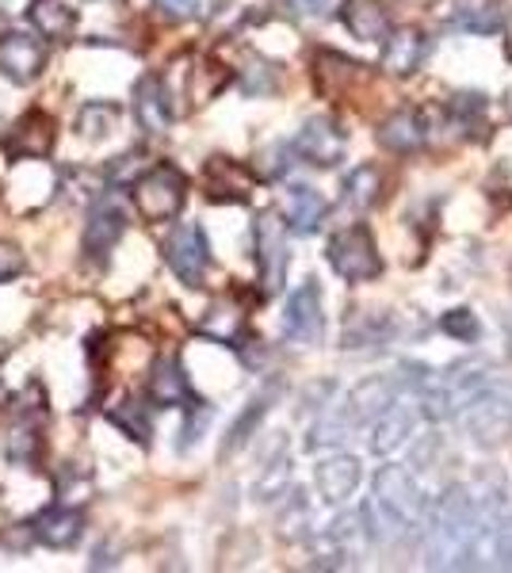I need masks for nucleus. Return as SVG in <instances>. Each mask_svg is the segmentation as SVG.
Listing matches in <instances>:
<instances>
[{"mask_svg":"<svg viewBox=\"0 0 512 573\" xmlns=\"http://www.w3.org/2000/svg\"><path fill=\"white\" fill-rule=\"evenodd\" d=\"M390 337V318H352L344 326V349H364Z\"/></svg>","mask_w":512,"mask_h":573,"instance_id":"7c9ffc66","label":"nucleus"},{"mask_svg":"<svg viewBox=\"0 0 512 573\" xmlns=\"http://www.w3.org/2000/svg\"><path fill=\"white\" fill-rule=\"evenodd\" d=\"M276 85H280V77H276V70L272 65H260L256 62L253 70H248V77H245V93L248 96H268V93H276Z\"/></svg>","mask_w":512,"mask_h":573,"instance_id":"e433bc0d","label":"nucleus"},{"mask_svg":"<svg viewBox=\"0 0 512 573\" xmlns=\"http://www.w3.org/2000/svg\"><path fill=\"white\" fill-rule=\"evenodd\" d=\"M295 16H306V20H314V16H326L329 12V0H283Z\"/></svg>","mask_w":512,"mask_h":573,"instance_id":"ea45409f","label":"nucleus"},{"mask_svg":"<svg viewBox=\"0 0 512 573\" xmlns=\"http://www.w3.org/2000/svg\"><path fill=\"white\" fill-rule=\"evenodd\" d=\"M420 413V405H417ZM417 413L410 405L394 402L379 420L371 425V451L375 455H394L398 448H405V440L413 436V425H417Z\"/></svg>","mask_w":512,"mask_h":573,"instance_id":"a878e982","label":"nucleus"},{"mask_svg":"<svg viewBox=\"0 0 512 573\" xmlns=\"http://www.w3.org/2000/svg\"><path fill=\"white\" fill-rule=\"evenodd\" d=\"M504 111H509V115H512V88H509V93H504Z\"/></svg>","mask_w":512,"mask_h":573,"instance_id":"a19ab883","label":"nucleus"},{"mask_svg":"<svg viewBox=\"0 0 512 573\" xmlns=\"http://www.w3.org/2000/svg\"><path fill=\"white\" fill-rule=\"evenodd\" d=\"M463 425H466V432H471V440L481 443V448L501 443L504 436L512 432V390L489 382V387L466 405Z\"/></svg>","mask_w":512,"mask_h":573,"instance_id":"0eeeda50","label":"nucleus"},{"mask_svg":"<svg viewBox=\"0 0 512 573\" xmlns=\"http://www.w3.org/2000/svg\"><path fill=\"white\" fill-rule=\"evenodd\" d=\"M32 532L42 547L70 550V547H77L81 535H85V516H81L73 504H58V509H47L32 520Z\"/></svg>","mask_w":512,"mask_h":573,"instance_id":"aec40b11","label":"nucleus"},{"mask_svg":"<svg viewBox=\"0 0 512 573\" xmlns=\"http://www.w3.org/2000/svg\"><path fill=\"white\" fill-rule=\"evenodd\" d=\"M394 402H398V382L387 379V375H375V379H364L349 394V402H344V417H349L356 428L375 425V420H379Z\"/></svg>","mask_w":512,"mask_h":573,"instance_id":"f3484780","label":"nucleus"},{"mask_svg":"<svg viewBox=\"0 0 512 573\" xmlns=\"http://www.w3.org/2000/svg\"><path fill=\"white\" fill-rule=\"evenodd\" d=\"M440 329L451 337V341H459V344L478 341V333H481L478 314L466 310V306H459V310H448V314H443V318H440Z\"/></svg>","mask_w":512,"mask_h":573,"instance_id":"473e14b6","label":"nucleus"},{"mask_svg":"<svg viewBox=\"0 0 512 573\" xmlns=\"http://www.w3.org/2000/svg\"><path fill=\"white\" fill-rule=\"evenodd\" d=\"M497 565L512 570V516H501L497 524Z\"/></svg>","mask_w":512,"mask_h":573,"instance_id":"58836bf2","label":"nucleus"},{"mask_svg":"<svg viewBox=\"0 0 512 573\" xmlns=\"http://www.w3.org/2000/svg\"><path fill=\"white\" fill-rule=\"evenodd\" d=\"M210 417H215V413H210V405H207V402L187 405V420H184V428H180V436H184V440H180V451H187V448H192V443H199V440H203V432H207Z\"/></svg>","mask_w":512,"mask_h":573,"instance_id":"f704fd0d","label":"nucleus"},{"mask_svg":"<svg viewBox=\"0 0 512 573\" xmlns=\"http://www.w3.org/2000/svg\"><path fill=\"white\" fill-rule=\"evenodd\" d=\"M253 184L256 176L233 157H210L203 169V187H207V199L215 203H248Z\"/></svg>","mask_w":512,"mask_h":573,"instance_id":"4468645a","label":"nucleus"},{"mask_svg":"<svg viewBox=\"0 0 512 573\" xmlns=\"http://www.w3.org/2000/svg\"><path fill=\"white\" fill-rule=\"evenodd\" d=\"M164 264L172 268V276L180 279L184 286H199L207 279L210 268V245H207V233H203L199 222H176L169 230L161 245Z\"/></svg>","mask_w":512,"mask_h":573,"instance_id":"423d86ee","label":"nucleus"},{"mask_svg":"<svg viewBox=\"0 0 512 573\" xmlns=\"http://www.w3.org/2000/svg\"><path fill=\"white\" fill-rule=\"evenodd\" d=\"M134 210H138L146 222H169V218L180 215L187 199V176L176 169V164H154L146 169L131 187Z\"/></svg>","mask_w":512,"mask_h":573,"instance_id":"20e7f679","label":"nucleus"},{"mask_svg":"<svg viewBox=\"0 0 512 573\" xmlns=\"http://www.w3.org/2000/svg\"><path fill=\"white\" fill-rule=\"evenodd\" d=\"M288 230L291 225L283 222L276 210H265V215L253 222V253H256V271H260V286L265 295H276L283 283H288Z\"/></svg>","mask_w":512,"mask_h":573,"instance_id":"39448f33","label":"nucleus"},{"mask_svg":"<svg viewBox=\"0 0 512 573\" xmlns=\"http://www.w3.org/2000/svg\"><path fill=\"white\" fill-rule=\"evenodd\" d=\"M314 77H318V88L329 96H349L352 88L364 85L371 73H367L364 62L349 54H337V50H318L314 54Z\"/></svg>","mask_w":512,"mask_h":573,"instance_id":"6ab92c4d","label":"nucleus"},{"mask_svg":"<svg viewBox=\"0 0 512 573\" xmlns=\"http://www.w3.org/2000/svg\"><path fill=\"white\" fill-rule=\"evenodd\" d=\"M291 146H295V154L303 157L306 164H314V169H337V164L344 161V154H349V138H344V131L326 115L306 119L303 131L295 134Z\"/></svg>","mask_w":512,"mask_h":573,"instance_id":"1a4fd4ad","label":"nucleus"},{"mask_svg":"<svg viewBox=\"0 0 512 573\" xmlns=\"http://www.w3.org/2000/svg\"><path fill=\"white\" fill-rule=\"evenodd\" d=\"M134 123L146 134H161L169 126L172 111H169V93H164V81L157 73H146V77L134 85Z\"/></svg>","mask_w":512,"mask_h":573,"instance_id":"4be33fe9","label":"nucleus"},{"mask_svg":"<svg viewBox=\"0 0 512 573\" xmlns=\"http://www.w3.org/2000/svg\"><path fill=\"white\" fill-rule=\"evenodd\" d=\"M375 142L394 157H410V154H417V149H425V142H428L425 111H417V108L390 111L379 123V131H375Z\"/></svg>","mask_w":512,"mask_h":573,"instance_id":"9b49d317","label":"nucleus"},{"mask_svg":"<svg viewBox=\"0 0 512 573\" xmlns=\"http://www.w3.org/2000/svg\"><path fill=\"white\" fill-rule=\"evenodd\" d=\"M443 27L451 32H466V35H501L509 27L501 4L493 0H448L443 4Z\"/></svg>","mask_w":512,"mask_h":573,"instance_id":"ddd939ff","label":"nucleus"},{"mask_svg":"<svg viewBox=\"0 0 512 573\" xmlns=\"http://www.w3.org/2000/svg\"><path fill=\"white\" fill-rule=\"evenodd\" d=\"M443 115H448V123L455 126V131H463L466 138H474V134L486 126V96H481V93L451 96L448 108H443Z\"/></svg>","mask_w":512,"mask_h":573,"instance_id":"c85d7f7f","label":"nucleus"},{"mask_svg":"<svg viewBox=\"0 0 512 573\" xmlns=\"http://www.w3.org/2000/svg\"><path fill=\"white\" fill-rule=\"evenodd\" d=\"M123 230H126V210L119 207L111 195H103V199H96L93 210H88L81 245H85L88 256H108L111 248H115V241L123 237Z\"/></svg>","mask_w":512,"mask_h":573,"instance_id":"2eb2a0df","label":"nucleus"},{"mask_svg":"<svg viewBox=\"0 0 512 573\" xmlns=\"http://www.w3.org/2000/svg\"><path fill=\"white\" fill-rule=\"evenodd\" d=\"M42 65H47V47L42 39L24 32L0 35V73L12 81V85H32L39 81Z\"/></svg>","mask_w":512,"mask_h":573,"instance_id":"9d476101","label":"nucleus"},{"mask_svg":"<svg viewBox=\"0 0 512 573\" xmlns=\"http://www.w3.org/2000/svg\"><path fill=\"white\" fill-rule=\"evenodd\" d=\"M27 20L50 42H70L73 32H77V9H73L70 0H32Z\"/></svg>","mask_w":512,"mask_h":573,"instance_id":"393cba45","label":"nucleus"},{"mask_svg":"<svg viewBox=\"0 0 512 573\" xmlns=\"http://www.w3.org/2000/svg\"><path fill=\"white\" fill-rule=\"evenodd\" d=\"M24 271V253L12 241H0V283H9Z\"/></svg>","mask_w":512,"mask_h":573,"instance_id":"4c0bfd02","label":"nucleus"},{"mask_svg":"<svg viewBox=\"0 0 512 573\" xmlns=\"http://www.w3.org/2000/svg\"><path fill=\"white\" fill-rule=\"evenodd\" d=\"M326 333V306H321L318 279H303L283 306V337L295 344H318Z\"/></svg>","mask_w":512,"mask_h":573,"instance_id":"6e6552de","label":"nucleus"},{"mask_svg":"<svg viewBox=\"0 0 512 573\" xmlns=\"http://www.w3.org/2000/svg\"><path fill=\"white\" fill-rule=\"evenodd\" d=\"M432 54V39L420 27H398L382 42V70L390 77H413Z\"/></svg>","mask_w":512,"mask_h":573,"instance_id":"f8f14e48","label":"nucleus"},{"mask_svg":"<svg viewBox=\"0 0 512 573\" xmlns=\"http://www.w3.org/2000/svg\"><path fill=\"white\" fill-rule=\"evenodd\" d=\"M367 512V527H371L375 542H387V547H398V542L420 535V524H425L428 501L420 493L417 478H413L405 466H379L371 481V501L364 504Z\"/></svg>","mask_w":512,"mask_h":573,"instance_id":"f03ea898","label":"nucleus"},{"mask_svg":"<svg viewBox=\"0 0 512 573\" xmlns=\"http://www.w3.org/2000/svg\"><path fill=\"white\" fill-rule=\"evenodd\" d=\"M382 187H387V180H382L379 164H356L341 184V207L356 218L367 215L382 199Z\"/></svg>","mask_w":512,"mask_h":573,"instance_id":"5701e85b","label":"nucleus"},{"mask_svg":"<svg viewBox=\"0 0 512 573\" xmlns=\"http://www.w3.org/2000/svg\"><path fill=\"white\" fill-rule=\"evenodd\" d=\"M54 149V119L42 111H27L9 134L12 157H47Z\"/></svg>","mask_w":512,"mask_h":573,"instance_id":"b1692460","label":"nucleus"},{"mask_svg":"<svg viewBox=\"0 0 512 573\" xmlns=\"http://www.w3.org/2000/svg\"><path fill=\"white\" fill-rule=\"evenodd\" d=\"M146 394H149V402L161 405V410H187V405L199 402L176 356L157 359L154 371H149V387H146Z\"/></svg>","mask_w":512,"mask_h":573,"instance_id":"dca6fc26","label":"nucleus"},{"mask_svg":"<svg viewBox=\"0 0 512 573\" xmlns=\"http://www.w3.org/2000/svg\"><path fill=\"white\" fill-rule=\"evenodd\" d=\"M119 123V108L115 103H85L77 115V131L85 134V138H103V134H111Z\"/></svg>","mask_w":512,"mask_h":573,"instance_id":"c756f323","label":"nucleus"},{"mask_svg":"<svg viewBox=\"0 0 512 573\" xmlns=\"http://www.w3.org/2000/svg\"><path fill=\"white\" fill-rule=\"evenodd\" d=\"M288 481H291V463L288 459H276L265 466L260 481H256V497L260 501H276V497H288Z\"/></svg>","mask_w":512,"mask_h":573,"instance_id":"72a5a7b5","label":"nucleus"},{"mask_svg":"<svg viewBox=\"0 0 512 573\" xmlns=\"http://www.w3.org/2000/svg\"><path fill=\"white\" fill-rule=\"evenodd\" d=\"M497 512L493 497L471 493L466 486H448L425 512L420 547L432 570H478L497 558Z\"/></svg>","mask_w":512,"mask_h":573,"instance_id":"f257e3e1","label":"nucleus"},{"mask_svg":"<svg viewBox=\"0 0 512 573\" xmlns=\"http://www.w3.org/2000/svg\"><path fill=\"white\" fill-rule=\"evenodd\" d=\"M341 24L349 27V35H356L359 42H387V35L394 32V27H390L387 0H344Z\"/></svg>","mask_w":512,"mask_h":573,"instance_id":"412c9836","label":"nucleus"},{"mask_svg":"<svg viewBox=\"0 0 512 573\" xmlns=\"http://www.w3.org/2000/svg\"><path fill=\"white\" fill-rule=\"evenodd\" d=\"M326 222V199H321L314 187H306V184H295L288 192V225L295 233H314L318 225Z\"/></svg>","mask_w":512,"mask_h":573,"instance_id":"bb28decb","label":"nucleus"},{"mask_svg":"<svg viewBox=\"0 0 512 573\" xmlns=\"http://www.w3.org/2000/svg\"><path fill=\"white\" fill-rule=\"evenodd\" d=\"M272 402H276V387H268L265 394H256L253 402L245 405V413H241L237 420H233V428H230V436H225V443H222V455H233L237 448H245L248 440L256 436V428H260V420L268 417V410H272Z\"/></svg>","mask_w":512,"mask_h":573,"instance_id":"cd10ccee","label":"nucleus"},{"mask_svg":"<svg viewBox=\"0 0 512 573\" xmlns=\"http://www.w3.org/2000/svg\"><path fill=\"white\" fill-rule=\"evenodd\" d=\"M359 478H364V471H359V459L352 455H329L314 466V486H318V497L326 504L349 501L359 489Z\"/></svg>","mask_w":512,"mask_h":573,"instance_id":"a211bd4d","label":"nucleus"},{"mask_svg":"<svg viewBox=\"0 0 512 573\" xmlns=\"http://www.w3.org/2000/svg\"><path fill=\"white\" fill-rule=\"evenodd\" d=\"M157 12H161L164 20H176V24H184V20L207 16V0H157Z\"/></svg>","mask_w":512,"mask_h":573,"instance_id":"c9c22d12","label":"nucleus"},{"mask_svg":"<svg viewBox=\"0 0 512 573\" xmlns=\"http://www.w3.org/2000/svg\"><path fill=\"white\" fill-rule=\"evenodd\" d=\"M108 420H111V425L123 428V432L131 436V440L149 443V413L142 410L138 402H123V405H115V410L108 413Z\"/></svg>","mask_w":512,"mask_h":573,"instance_id":"2f4dec72","label":"nucleus"},{"mask_svg":"<svg viewBox=\"0 0 512 573\" xmlns=\"http://www.w3.org/2000/svg\"><path fill=\"white\" fill-rule=\"evenodd\" d=\"M326 260L344 283H371V279L382 276V256L379 245H375L371 230L359 222L344 225L329 237L326 245Z\"/></svg>","mask_w":512,"mask_h":573,"instance_id":"7ed1b4c3","label":"nucleus"}]
</instances>
